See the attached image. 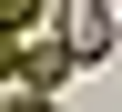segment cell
Segmentation results:
<instances>
[{
    "label": "cell",
    "mask_w": 122,
    "mask_h": 112,
    "mask_svg": "<svg viewBox=\"0 0 122 112\" xmlns=\"http://www.w3.org/2000/svg\"><path fill=\"white\" fill-rule=\"evenodd\" d=\"M71 41H20V51H10V92H41V102H51V82H71Z\"/></svg>",
    "instance_id": "cell-1"
},
{
    "label": "cell",
    "mask_w": 122,
    "mask_h": 112,
    "mask_svg": "<svg viewBox=\"0 0 122 112\" xmlns=\"http://www.w3.org/2000/svg\"><path fill=\"white\" fill-rule=\"evenodd\" d=\"M112 10H102V0H71V10H61V41H71V51H81V61H102V51H112Z\"/></svg>",
    "instance_id": "cell-2"
},
{
    "label": "cell",
    "mask_w": 122,
    "mask_h": 112,
    "mask_svg": "<svg viewBox=\"0 0 122 112\" xmlns=\"http://www.w3.org/2000/svg\"><path fill=\"white\" fill-rule=\"evenodd\" d=\"M10 112H51V102H41V92H10Z\"/></svg>",
    "instance_id": "cell-3"
}]
</instances>
